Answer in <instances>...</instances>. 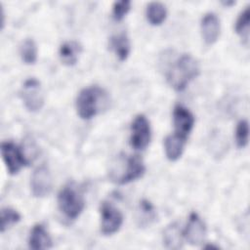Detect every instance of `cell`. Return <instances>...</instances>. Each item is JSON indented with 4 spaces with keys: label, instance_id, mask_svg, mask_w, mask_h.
Masks as SVG:
<instances>
[{
    "label": "cell",
    "instance_id": "cell-1",
    "mask_svg": "<svg viewBox=\"0 0 250 250\" xmlns=\"http://www.w3.org/2000/svg\"><path fill=\"white\" fill-rule=\"evenodd\" d=\"M200 72L198 62L189 54L180 56L167 70V81L176 91H183Z\"/></svg>",
    "mask_w": 250,
    "mask_h": 250
},
{
    "label": "cell",
    "instance_id": "cell-2",
    "mask_svg": "<svg viewBox=\"0 0 250 250\" xmlns=\"http://www.w3.org/2000/svg\"><path fill=\"white\" fill-rule=\"evenodd\" d=\"M108 96L104 89L94 85L82 89L75 102L76 111L80 118L89 120L106 108L108 104Z\"/></svg>",
    "mask_w": 250,
    "mask_h": 250
},
{
    "label": "cell",
    "instance_id": "cell-3",
    "mask_svg": "<svg viewBox=\"0 0 250 250\" xmlns=\"http://www.w3.org/2000/svg\"><path fill=\"white\" fill-rule=\"evenodd\" d=\"M145 171V164L138 155H123L111 168L110 179L116 184L125 185L141 178Z\"/></svg>",
    "mask_w": 250,
    "mask_h": 250
},
{
    "label": "cell",
    "instance_id": "cell-4",
    "mask_svg": "<svg viewBox=\"0 0 250 250\" xmlns=\"http://www.w3.org/2000/svg\"><path fill=\"white\" fill-rule=\"evenodd\" d=\"M58 206L68 219H76L83 211L85 200L82 193L72 185L63 187L58 194Z\"/></svg>",
    "mask_w": 250,
    "mask_h": 250
},
{
    "label": "cell",
    "instance_id": "cell-5",
    "mask_svg": "<svg viewBox=\"0 0 250 250\" xmlns=\"http://www.w3.org/2000/svg\"><path fill=\"white\" fill-rule=\"evenodd\" d=\"M21 97L27 110L31 112L39 111L44 104V96L40 81L34 77L26 79L22 85Z\"/></svg>",
    "mask_w": 250,
    "mask_h": 250
},
{
    "label": "cell",
    "instance_id": "cell-6",
    "mask_svg": "<svg viewBox=\"0 0 250 250\" xmlns=\"http://www.w3.org/2000/svg\"><path fill=\"white\" fill-rule=\"evenodd\" d=\"M151 138L149 121L144 114L137 115L131 124L130 145L137 150L145 149Z\"/></svg>",
    "mask_w": 250,
    "mask_h": 250
},
{
    "label": "cell",
    "instance_id": "cell-7",
    "mask_svg": "<svg viewBox=\"0 0 250 250\" xmlns=\"http://www.w3.org/2000/svg\"><path fill=\"white\" fill-rule=\"evenodd\" d=\"M1 154L6 168L11 175L18 174L29 162L27 157L24 156L23 151L12 142H3L1 144Z\"/></svg>",
    "mask_w": 250,
    "mask_h": 250
},
{
    "label": "cell",
    "instance_id": "cell-8",
    "mask_svg": "<svg viewBox=\"0 0 250 250\" xmlns=\"http://www.w3.org/2000/svg\"><path fill=\"white\" fill-rule=\"evenodd\" d=\"M101 212V231L104 235H111L119 230L123 223L121 212L108 202H103Z\"/></svg>",
    "mask_w": 250,
    "mask_h": 250
},
{
    "label": "cell",
    "instance_id": "cell-9",
    "mask_svg": "<svg viewBox=\"0 0 250 250\" xmlns=\"http://www.w3.org/2000/svg\"><path fill=\"white\" fill-rule=\"evenodd\" d=\"M207 234L206 225L198 216L197 213H190L188 216V224L183 230V235L186 240L194 246L204 243Z\"/></svg>",
    "mask_w": 250,
    "mask_h": 250
},
{
    "label": "cell",
    "instance_id": "cell-10",
    "mask_svg": "<svg viewBox=\"0 0 250 250\" xmlns=\"http://www.w3.org/2000/svg\"><path fill=\"white\" fill-rule=\"evenodd\" d=\"M53 187V180L50 170L47 166L41 165L37 167L31 176L30 188L33 196L35 197H45L47 196Z\"/></svg>",
    "mask_w": 250,
    "mask_h": 250
},
{
    "label": "cell",
    "instance_id": "cell-11",
    "mask_svg": "<svg viewBox=\"0 0 250 250\" xmlns=\"http://www.w3.org/2000/svg\"><path fill=\"white\" fill-rule=\"evenodd\" d=\"M173 123L175 133L187 139L193 128L194 117L188 108L178 104L173 110Z\"/></svg>",
    "mask_w": 250,
    "mask_h": 250
},
{
    "label": "cell",
    "instance_id": "cell-12",
    "mask_svg": "<svg viewBox=\"0 0 250 250\" xmlns=\"http://www.w3.org/2000/svg\"><path fill=\"white\" fill-rule=\"evenodd\" d=\"M201 32L204 41L212 45L220 35V21L214 13H207L201 21Z\"/></svg>",
    "mask_w": 250,
    "mask_h": 250
},
{
    "label": "cell",
    "instance_id": "cell-13",
    "mask_svg": "<svg viewBox=\"0 0 250 250\" xmlns=\"http://www.w3.org/2000/svg\"><path fill=\"white\" fill-rule=\"evenodd\" d=\"M28 246L33 250H43L52 247V239L43 225H35L28 238Z\"/></svg>",
    "mask_w": 250,
    "mask_h": 250
},
{
    "label": "cell",
    "instance_id": "cell-14",
    "mask_svg": "<svg viewBox=\"0 0 250 250\" xmlns=\"http://www.w3.org/2000/svg\"><path fill=\"white\" fill-rule=\"evenodd\" d=\"M187 139L174 133L168 135L164 140V149L167 158L170 161L178 160L183 154Z\"/></svg>",
    "mask_w": 250,
    "mask_h": 250
},
{
    "label": "cell",
    "instance_id": "cell-15",
    "mask_svg": "<svg viewBox=\"0 0 250 250\" xmlns=\"http://www.w3.org/2000/svg\"><path fill=\"white\" fill-rule=\"evenodd\" d=\"M81 50V45L76 41L64 42L61 45L59 50V56L62 62L68 66L74 65L78 61Z\"/></svg>",
    "mask_w": 250,
    "mask_h": 250
},
{
    "label": "cell",
    "instance_id": "cell-16",
    "mask_svg": "<svg viewBox=\"0 0 250 250\" xmlns=\"http://www.w3.org/2000/svg\"><path fill=\"white\" fill-rule=\"evenodd\" d=\"M109 47L120 61H125L131 51L130 40L125 32L113 35L109 39Z\"/></svg>",
    "mask_w": 250,
    "mask_h": 250
},
{
    "label": "cell",
    "instance_id": "cell-17",
    "mask_svg": "<svg viewBox=\"0 0 250 250\" xmlns=\"http://www.w3.org/2000/svg\"><path fill=\"white\" fill-rule=\"evenodd\" d=\"M183 230L178 224L168 226L163 232V243L169 249H180L183 246Z\"/></svg>",
    "mask_w": 250,
    "mask_h": 250
},
{
    "label": "cell",
    "instance_id": "cell-18",
    "mask_svg": "<svg viewBox=\"0 0 250 250\" xmlns=\"http://www.w3.org/2000/svg\"><path fill=\"white\" fill-rule=\"evenodd\" d=\"M167 16L166 7L160 2H150L146 7V19L152 25L161 24Z\"/></svg>",
    "mask_w": 250,
    "mask_h": 250
},
{
    "label": "cell",
    "instance_id": "cell-19",
    "mask_svg": "<svg viewBox=\"0 0 250 250\" xmlns=\"http://www.w3.org/2000/svg\"><path fill=\"white\" fill-rule=\"evenodd\" d=\"M249 27H250V9L247 6L240 13L235 22V31L246 44H248V41H249Z\"/></svg>",
    "mask_w": 250,
    "mask_h": 250
},
{
    "label": "cell",
    "instance_id": "cell-20",
    "mask_svg": "<svg viewBox=\"0 0 250 250\" xmlns=\"http://www.w3.org/2000/svg\"><path fill=\"white\" fill-rule=\"evenodd\" d=\"M20 54L22 62L26 64H33L37 61V46L33 39L26 38L21 45Z\"/></svg>",
    "mask_w": 250,
    "mask_h": 250
},
{
    "label": "cell",
    "instance_id": "cell-21",
    "mask_svg": "<svg viewBox=\"0 0 250 250\" xmlns=\"http://www.w3.org/2000/svg\"><path fill=\"white\" fill-rule=\"evenodd\" d=\"M0 220H1V224H0L1 232H4L6 229H8L10 227L17 224L21 220V215L15 209L7 207L1 210Z\"/></svg>",
    "mask_w": 250,
    "mask_h": 250
},
{
    "label": "cell",
    "instance_id": "cell-22",
    "mask_svg": "<svg viewBox=\"0 0 250 250\" xmlns=\"http://www.w3.org/2000/svg\"><path fill=\"white\" fill-rule=\"evenodd\" d=\"M248 136H249V126L248 121L243 119L237 123L235 130V142L238 147L243 148L248 144Z\"/></svg>",
    "mask_w": 250,
    "mask_h": 250
},
{
    "label": "cell",
    "instance_id": "cell-23",
    "mask_svg": "<svg viewBox=\"0 0 250 250\" xmlns=\"http://www.w3.org/2000/svg\"><path fill=\"white\" fill-rule=\"evenodd\" d=\"M131 2L129 0H123L114 2L112 7V15L115 21H121L130 11Z\"/></svg>",
    "mask_w": 250,
    "mask_h": 250
},
{
    "label": "cell",
    "instance_id": "cell-24",
    "mask_svg": "<svg viewBox=\"0 0 250 250\" xmlns=\"http://www.w3.org/2000/svg\"><path fill=\"white\" fill-rule=\"evenodd\" d=\"M140 211L142 213V216H140V220L142 224H149V221L153 220L155 218V213L153 206L151 203L146 199L142 200L140 202Z\"/></svg>",
    "mask_w": 250,
    "mask_h": 250
},
{
    "label": "cell",
    "instance_id": "cell-25",
    "mask_svg": "<svg viewBox=\"0 0 250 250\" xmlns=\"http://www.w3.org/2000/svg\"><path fill=\"white\" fill-rule=\"evenodd\" d=\"M204 249H219V247H218V246H215V245L208 244V245L204 246Z\"/></svg>",
    "mask_w": 250,
    "mask_h": 250
},
{
    "label": "cell",
    "instance_id": "cell-26",
    "mask_svg": "<svg viewBox=\"0 0 250 250\" xmlns=\"http://www.w3.org/2000/svg\"><path fill=\"white\" fill-rule=\"evenodd\" d=\"M234 3H235L234 1H231V2H223V4L226 5V6H229V5H232V4H234Z\"/></svg>",
    "mask_w": 250,
    "mask_h": 250
}]
</instances>
